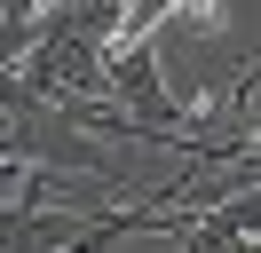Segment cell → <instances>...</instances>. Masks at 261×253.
Segmentation results:
<instances>
[{
	"label": "cell",
	"mask_w": 261,
	"mask_h": 253,
	"mask_svg": "<svg viewBox=\"0 0 261 253\" xmlns=\"http://www.w3.org/2000/svg\"><path fill=\"white\" fill-rule=\"evenodd\" d=\"M111 214V206H103ZM103 214L87 206H32V198H0V253H64L95 230Z\"/></svg>",
	"instance_id": "cell-1"
}]
</instances>
